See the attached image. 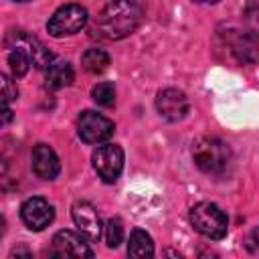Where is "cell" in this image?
<instances>
[{"label":"cell","mask_w":259,"mask_h":259,"mask_svg":"<svg viewBox=\"0 0 259 259\" xmlns=\"http://www.w3.org/2000/svg\"><path fill=\"white\" fill-rule=\"evenodd\" d=\"M144 18L142 0H111L103 6L95 22V34L105 40L130 36Z\"/></svg>","instance_id":"1"},{"label":"cell","mask_w":259,"mask_h":259,"mask_svg":"<svg viewBox=\"0 0 259 259\" xmlns=\"http://www.w3.org/2000/svg\"><path fill=\"white\" fill-rule=\"evenodd\" d=\"M192 158L194 164L206 174L223 172L231 162V148L219 138H198L192 144Z\"/></svg>","instance_id":"2"},{"label":"cell","mask_w":259,"mask_h":259,"mask_svg":"<svg viewBox=\"0 0 259 259\" xmlns=\"http://www.w3.org/2000/svg\"><path fill=\"white\" fill-rule=\"evenodd\" d=\"M190 225L208 239H223L229 231V219L214 202L194 204L190 208Z\"/></svg>","instance_id":"3"},{"label":"cell","mask_w":259,"mask_h":259,"mask_svg":"<svg viewBox=\"0 0 259 259\" xmlns=\"http://www.w3.org/2000/svg\"><path fill=\"white\" fill-rule=\"evenodd\" d=\"M87 20H89V14H87L85 6H81V4H65L49 18L47 30H49L51 36L61 38V36L75 34L81 28H85Z\"/></svg>","instance_id":"4"},{"label":"cell","mask_w":259,"mask_h":259,"mask_svg":"<svg viewBox=\"0 0 259 259\" xmlns=\"http://www.w3.org/2000/svg\"><path fill=\"white\" fill-rule=\"evenodd\" d=\"M4 47L20 49L22 53H26L30 65H34L36 69H47L53 63V53L36 36H32L26 30H10L4 38Z\"/></svg>","instance_id":"5"},{"label":"cell","mask_w":259,"mask_h":259,"mask_svg":"<svg viewBox=\"0 0 259 259\" xmlns=\"http://www.w3.org/2000/svg\"><path fill=\"white\" fill-rule=\"evenodd\" d=\"M93 168L107 184L115 182L123 170V150L117 144H103L93 152Z\"/></svg>","instance_id":"6"},{"label":"cell","mask_w":259,"mask_h":259,"mask_svg":"<svg viewBox=\"0 0 259 259\" xmlns=\"http://www.w3.org/2000/svg\"><path fill=\"white\" fill-rule=\"evenodd\" d=\"M115 125L111 119L91 111V109H85L81 115H79V121H77V132H79V138L85 142V144H101L105 142L107 138H111Z\"/></svg>","instance_id":"7"},{"label":"cell","mask_w":259,"mask_h":259,"mask_svg":"<svg viewBox=\"0 0 259 259\" xmlns=\"http://www.w3.org/2000/svg\"><path fill=\"white\" fill-rule=\"evenodd\" d=\"M20 217H22V223L30 231H42L53 223L55 208H53V204L49 200H45L40 196H32V198H26L22 202Z\"/></svg>","instance_id":"8"},{"label":"cell","mask_w":259,"mask_h":259,"mask_svg":"<svg viewBox=\"0 0 259 259\" xmlns=\"http://www.w3.org/2000/svg\"><path fill=\"white\" fill-rule=\"evenodd\" d=\"M71 217H73V223L77 225L79 233L87 241H91V243L99 241L103 225H101V219H99V214H97V210H95V206L91 202L77 200L73 204V208H71Z\"/></svg>","instance_id":"9"},{"label":"cell","mask_w":259,"mask_h":259,"mask_svg":"<svg viewBox=\"0 0 259 259\" xmlns=\"http://www.w3.org/2000/svg\"><path fill=\"white\" fill-rule=\"evenodd\" d=\"M156 109L158 113L168 119V121H178L182 117H186L188 109H190V103H188V97L184 91L180 89H174V87H168V89H162L156 97Z\"/></svg>","instance_id":"10"},{"label":"cell","mask_w":259,"mask_h":259,"mask_svg":"<svg viewBox=\"0 0 259 259\" xmlns=\"http://www.w3.org/2000/svg\"><path fill=\"white\" fill-rule=\"evenodd\" d=\"M51 253L57 257H93V249L89 247L87 239L73 231L55 233Z\"/></svg>","instance_id":"11"},{"label":"cell","mask_w":259,"mask_h":259,"mask_svg":"<svg viewBox=\"0 0 259 259\" xmlns=\"http://www.w3.org/2000/svg\"><path fill=\"white\" fill-rule=\"evenodd\" d=\"M32 170L42 180L57 178V174L61 170V164H59V158H57V154L51 146H47V144H36L34 146V150H32Z\"/></svg>","instance_id":"12"},{"label":"cell","mask_w":259,"mask_h":259,"mask_svg":"<svg viewBox=\"0 0 259 259\" xmlns=\"http://www.w3.org/2000/svg\"><path fill=\"white\" fill-rule=\"evenodd\" d=\"M73 67L67 61H53L47 67V87L49 89H63L73 83Z\"/></svg>","instance_id":"13"},{"label":"cell","mask_w":259,"mask_h":259,"mask_svg":"<svg viewBox=\"0 0 259 259\" xmlns=\"http://www.w3.org/2000/svg\"><path fill=\"white\" fill-rule=\"evenodd\" d=\"M127 255L130 257H152L154 255L152 237L142 229H134L130 235V243H127Z\"/></svg>","instance_id":"14"},{"label":"cell","mask_w":259,"mask_h":259,"mask_svg":"<svg viewBox=\"0 0 259 259\" xmlns=\"http://www.w3.org/2000/svg\"><path fill=\"white\" fill-rule=\"evenodd\" d=\"M81 65L89 73H95V75L103 73L107 69V65H109V55L103 49H97V47L95 49H87L83 53V57H81Z\"/></svg>","instance_id":"15"},{"label":"cell","mask_w":259,"mask_h":259,"mask_svg":"<svg viewBox=\"0 0 259 259\" xmlns=\"http://www.w3.org/2000/svg\"><path fill=\"white\" fill-rule=\"evenodd\" d=\"M91 97H93V101H95L97 105H101V107H111V105H115V87H113V83H109V81L97 83V85L93 87V91H91Z\"/></svg>","instance_id":"16"},{"label":"cell","mask_w":259,"mask_h":259,"mask_svg":"<svg viewBox=\"0 0 259 259\" xmlns=\"http://www.w3.org/2000/svg\"><path fill=\"white\" fill-rule=\"evenodd\" d=\"M8 65H10V71H12L14 77H24L28 67H30V61H28L26 53H22L20 49H10Z\"/></svg>","instance_id":"17"},{"label":"cell","mask_w":259,"mask_h":259,"mask_svg":"<svg viewBox=\"0 0 259 259\" xmlns=\"http://www.w3.org/2000/svg\"><path fill=\"white\" fill-rule=\"evenodd\" d=\"M105 241H107V247L111 249L119 247V243L123 241V227L119 219H109L105 223Z\"/></svg>","instance_id":"18"},{"label":"cell","mask_w":259,"mask_h":259,"mask_svg":"<svg viewBox=\"0 0 259 259\" xmlns=\"http://www.w3.org/2000/svg\"><path fill=\"white\" fill-rule=\"evenodd\" d=\"M16 99H18V87H16V83L8 75L0 73V105H8V103H12Z\"/></svg>","instance_id":"19"},{"label":"cell","mask_w":259,"mask_h":259,"mask_svg":"<svg viewBox=\"0 0 259 259\" xmlns=\"http://www.w3.org/2000/svg\"><path fill=\"white\" fill-rule=\"evenodd\" d=\"M10 119H12V111H10V109H6V107H0V127H2V125H6Z\"/></svg>","instance_id":"20"},{"label":"cell","mask_w":259,"mask_h":259,"mask_svg":"<svg viewBox=\"0 0 259 259\" xmlns=\"http://www.w3.org/2000/svg\"><path fill=\"white\" fill-rule=\"evenodd\" d=\"M194 2H198V4H214L219 0H194Z\"/></svg>","instance_id":"21"},{"label":"cell","mask_w":259,"mask_h":259,"mask_svg":"<svg viewBox=\"0 0 259 259\" xmlns=\"http://www.w3.org/2000/svg\"><path fill=\"white\" fill-rule=\"evenodd\" d=\"M12 2H28V0H12Z\"/></svg>","instance_id":"22"}]
</instances>
